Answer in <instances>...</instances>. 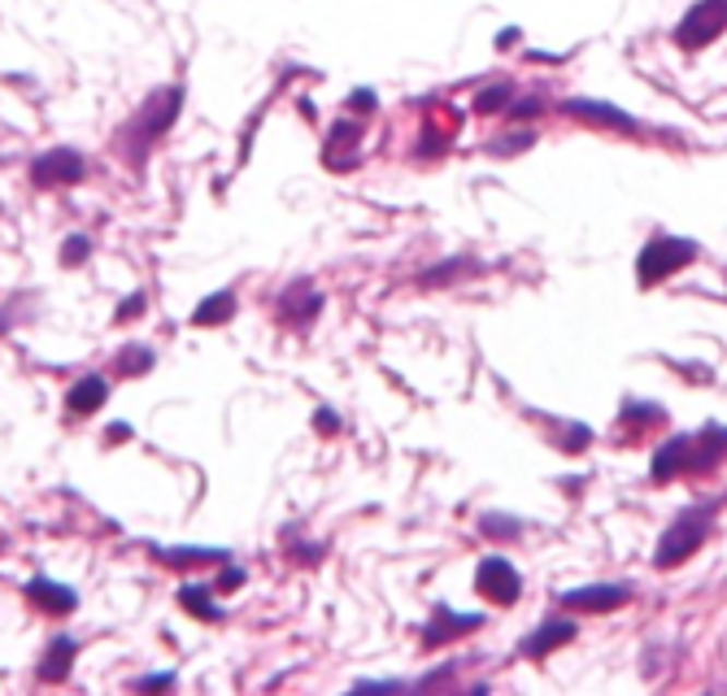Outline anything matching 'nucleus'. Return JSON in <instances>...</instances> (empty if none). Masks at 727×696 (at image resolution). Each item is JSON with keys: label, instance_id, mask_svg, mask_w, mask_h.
Returning <instances> with one entry per match:
<instances>
[{"label": "nucleus", "instance_id": "ddd939ff", "mask_svg": "<svg viewBox=\"0 0 727 696\" xmlns=\"http://www.w3.org/2000/svg\"><path fill=\"white\" fill-rule=\"evenodd\" d=\"M26 597H31L39 610H48V614H70V610L79 605L74 588L52 584V579H31V584H26Z\"/></svg>", "mask_w": 727, "mask_h": 696}, {"label": "nucleus", "instance_id": "f257e3e1", "mask_svg": "<svg viewBox=\"0 0 727 696\" xmlns=\"http://www.w3.org/2000/svg\"><path fill=\"white\" fill-rule=\"evenodd\" d=\"M179 109H183V87H157V92H153V96L135 109V118L118 131L122 153H127V161H131V166H144V161H148L153 144H157L170 127H175Z\"/></svg>", "mask_w": 727, "mask_h": 696}, {"label": "nucleus", "instance_id": "7ed1b4c3", "mask_svg": "<svg viewBox=\"0 0 727 696\" xmlns=\"http://www.w3.org/2000/svg\"><path fill=\"white\" fill-rule=\"evenodd\" d=\"M693 257H698V244H693V240L654 236V240L641 249V257H636V275H641V284H645V288H654V284L671 279L676 271H684Z\"/></svg>", "mask_w": 727, "mask_h": 696}, {"label": "nucleus", "instance_id": "f3484780", "mask_svg": "<svg viewBox=\"0 0 727 696\" xmlns=\"http://www.w3.org/2000/svg\"><path fill=\"white\" fill-rule=\"evenodd\" d=\"M231 314H236V297H231V292H214V297H205V301L196 305L192 323H196V327H218V323H227Z\"/></svg>", "mask_w": 727, "mask_h": 696}, {"label": "nucleus", "instance_id": "39448f33", "mask_svg": "<svg viewBox=\"0 0 727 696\" xmlns=\"http://www.w3.org/2000/svg\"><path fill=\"white\" fill-rule=\"evenodd\" d=\"M83 175H87V166H83V157H79L74 148H48V153H39V157L31 161V179H35L39 188L79 183Z\"/></svg>", "mask_w": 727, "mask_h": 696}, {"label": "nucleus", "instance_id": "6e6552de", "mask_svg": "<svg viewBox=\"0 0 727 696\" xmlns=\"http://www.w3.org/2000/svg\"><path fill=\"white\" fill-rule=\"evenodd\" d=\"M623 601H628V588H623V584H597V588H571V592H562V605H567V610H588V614L619 610Z\"/></svg>", "mask_w": 727, "mask_h": 696}, {"label": "nucleus", "instance_id": "aec40b11", "mask_svg": "<svg viewBox=\"0 0 727 696\" xmlns=\"http://www.w3.org/2000/svg\"><path fill=\"white\" fill-rule=\"evenodd\" d=\"M510 96H514L510 83H492V87H484V92L475 96V109H479V113H497L501 105H510Z\"/></svg>", "mask_w": 727, "mask_h": 696}, {"label": "nucleus", "instance_id": "cd10ccee", "mask_svg": "<svg viewBox=\"0 0 727 696\" xmlns=\"http://www.w3.org/2000/svg\"><path fill=\"white\" fill-rule=\"evenodd\" d=\"M319 431H323V435H336V431H341V422H336L332 409H319Z\"/></svg>", "mask_w": 727, "mask_h": 696}, {"label": "nucleus", "instance_id": "f03ea898", "mask_svg": "<svg viewBox=\"0 0 727 696\" xmlns=\"http://www.w3.org/2000/svg\"><path fill=\"white\" fill-rule=\"evenodd\" d=\"M715 501L711 505H698V509H684L671 527H667V536L658 540V566H680L684 557H693L698 549H702V540L711 536V518H715Z\"/></svg>", "mask_w": 727, "mask_h": 696}, {"label": "nucleus", "instance_id": "20e7f679", "mask_svg": "<svg viewBox=\"0 0 727 696\" xmlns=\"http://www.w3.org/2000/svg\"><path fill=\"white\" fill-rule=\"evenodd\" d=\"M727 26V0H698L684 22L676 26V39L680 48H706L711 39H719Z\"/></svg>", "mask_w": 727, "mask_h": 696}, {"label": "nucleus", "instance_id": "412c9836", "mask_svg": "<svg viewBox=\"0 0 727 696\" xmlns=\"http://www.w3.org/2000/svg\"><path fill=\"white\" fill-rule=\"evenodd\" d=\"M92 257V240L87 236H70L65 249H61V266H83Z\"/></svg>", "mask_w": 727, "mask_h": 696}, {"label": "nucleus", "instance_id": "6ab92c4d", "mask_svg": "<svg viewBox=\"0 0 727 696\" xmlns=\"http://www.w3.org/2000/svg\"><path fill=\"white\" fill-rule=\"evenodd\" d=\"M166 566H196V562H227L223 549H166L162 553Z\"/></svg>", "mask_w": 727, "mask_h": 696}, {"label": "nucleus", "instance_id": "dca6fc26", "mask_svg": "<svg viewBox=\"0 0 727 696\" xmlns=\"http://www.w3.org/2000/svg\"><path fill=\"white\" fill-rule=\"evenodd\" d=\"M724 453H727V427H706L693 440V470H711Z\"/></svg>", "mask_w": 727, "mask_h": 696}, {"label": "nucleus", "instance_id": "c85d7f7f", "mask_svg": "<svg viewBox=\"0 0 727 696\" xmlns=\"http://www.w3.org/2000/svg\"><path fill=\"white\" fill-rule=\"evenodd\" d=\"M532 118V113H540V100H523V105H514V118Z\"/></svg>", "mask_w": 727, "mask_h": 696}, {"label": "nucleus", "instance_id": "9d476101", "mask_svg": "<svg viewBox=\"0 0 727 696\" xmlns=\"http://www.w3.org/2000/svg\"><path fill=\"white\" fill-rule=\"evenodd\" d=\"M74 653H79V645L70 640V636H57L48 649H44V658H39V680L44 684H61L65 675H70V667H74Z\"/></svg>", "mask_w": 727, "mask_h": 696}, {"label": "nucleus", "instance_id": "5701e85b", "mask_svg": "<svg viewBox=\"0 0 727 696\" xmlns=\"http://www.w3.org/2000/svg\"><path fill=\"white\" fill-rule=\"evenodd\" d=\"M118 370H122V374H144V370H153V352H148V348H135V352L127 348V352L118 357Z\"/></svg>", "mask_w": 727, "mask_h": 696}, {"label": "nucleus", "instance_id": "393cba45", "mask_svg": "<svg viewBox=\"0 0 727 696\" xmlns=\"http://www.w3.org/2000/svg\"><path fill=\"white\" fill-rule=\"evenodd\" d=\"M135 688H140V693H157V688H175V675H144V680H135Z\"/></svg>", "mask_w": 727, "mask_h": 696}, {"label": "nucleus", "instance_id": "9b49d317", "mask_svg": "<svg viewBox=\"0 0 727 696\" xmlns=\"http://www.w3.org/2000/svg\"><path fill=\"white\" fill-rule=\"evenodd\" d=\"M567 113L580 122H597V127H615V131H636V122L623 109H610L601 100H567Z\"/></svg>", "mask_w": 727, "mask_h": 696}, {"label": "nucleus", "instance_id": "4468645a", "mask_svg": "<svg viewBox=\"0 0 727 696\" xmlns=\"http://www.w3.org/2000/svg\"><path fill=\"white\" fill-rule=\"evenodd\" d=\"M105 396H109L105 379H100V374H87V379H79V383L65 392V409L83 418V413H96V409L105 405Z\"/></svg>", "mask_w": 727, "mask_h": 696}, {"label": "nucleus", "instance_id": "bb28decb", "mask_svg": "<svg viewBox=\"0 0 727 696\" xmlns=\"http://www.w3.org/2000/svg\"><path fill=\"white\" fill-rule=\"evenodd\" d=\"M349 105H354V109H358V113H370V109H374V92H366V87H358V92H354V100H349Z\"/></svg>", "mask_w": 727, "mask_h": 696}, {"label": "nucleus", "instance_id": "a211bd4d", "mask_svg": "<svg viewBox=\"0 0 727 696\" xmlns=\"http://www.w3.org/2000/svg\"><path fill=\"white\" fill-rule=\"evenodd\" d=\"M179 601H183V610H188V614H196V619H210V623H218V619H223V610L210 601V588L188 584V588L179 592Z\"/></svg>", "mask_w": 727, "mask_h": 696}, {"label": "nucleus", "instance_id": "2eb2a0df", "mask_svg": "<svg viewBox=\"0 0 727 696\" xmlns=\"http://www.w3.org/2000/svg\"><path fill=\"white\" fill-rule=\"evenodd\" d=\"M571 640H575V623H540V632H532L523 640V653L527 658H545V653H553V649H562Z\"/></svg>", "mask_w": 727, "mask_h": 696}, {"label": "nucleus", "instance_id": "423d86ee", "mask_svg": "<svg viewBox=\"0 0 727 696\" xmlns=\"http://www.w3.org/2000/svg\"><path fill=\"white\" fill-rule=\"evenodd\" d=\"M475 588H479L488 601H497V605H514L519 592H523V579H519V571H514L505 557H484V566H479V575H475Z\"/></svg>", "mask_w": 727, "mask_h": 696}, {"label": "nucleus", "instance_id": "f8f14e48", "mask_svg": "<svg viewBox=\"0 0 727 696\" xmlns=\"http://www.w3.org/2000/svg\"><path fill=\"white\" fill-rule=\"evenodd\" d=\"M680 470H693V435H676L654 457V479H676Z\"/></svg>", "mask_w": 727, "mask_h": 696}, {"label": "nucleus", "instance_id": "a878e982", "mask_svg": "<svg viewBox=\"0 0 727 696\" xmlns=\"http://www.w3.org/2000/svg\"><path fill=\"white\" fill-rule=\"evenodd\" d=\"M240 584H245V571L227 566V571H223V579H218V592H227V588H240Z\"/></svg>", "mask_w": 727, "mask_h": 696}, {"label": "nucleus", "instance_id": "4be33fe9", "mask_svg": "<svg viewBox=\"0 0 727 696\" xmlns=\"http://www.w3.org/2000/svg\"><path fill=\"white\" fill-rule=\"evenodd\" d=\"M479 527H484V536H497V540H514V536L523 531V527H519L514 518H505V514H488Z\"/></svg>", "mask_w": 727, "mask_h": 696}, {"label": "nucleus", "instance_id": "0eeeda50", "mask_svg": "<svg viewBox=\"0 0 727 696\" xmlns=\"http://www.w3.org/2000/svg\"><path fill=\"white\" fill-rule=\"evenodd\" d=\"M323 310V297L314 292V284L310 279H297L293 288H284L279 292V319L284 323H293V327H306V323H314V314Z\"/></svg>", "mask_w": 727, "mask_h": 696}, {"label": "nucleus", "instance_id": "c756f323", "mask_svg": "<svg viewBox=\"0 0 727 696\" xmlns=\"http://www.w3.org/2000/svg\"><path fill=\"white\" fill-rule=\"evenodd\" d=\"M584 440H588V431H584V427H575V431H571V435H567V448H580V444H584Z\"/></svg>", "mask_w": 727, "mask_h": 696}, {"label": "nucleus", "instance_id": "b1692460", "mask_svg": "<svg viewBox=\"0 0 727 696\" xmlns=\"http://www.w3.org/2000/svg\"><path fill=\"white\" fill-rule=\"evenodd\" d=\"M140 310H144V292H135V297H127V301L118 305V323H131V319H140Z\"/></svg>", "mask_w": 727, "mask_h": 696}, {"label": "nucleus", "instance_id": "1a4fd4ad", "mask_svg": "<svg viewBox=\"0 0 727 696\" xmlns=\"http://www.w3.org/2000/svg\"><path fill=\"white\" fill-rule=\"evenodd\" d=\"M475 627H484V619H479V614L436 610V619L422 627V645H427V649H440L444 640H457V636H466V632H475Z\"/></svg>", "mask_w": 727, "mask_h": 696}]
</instances>
